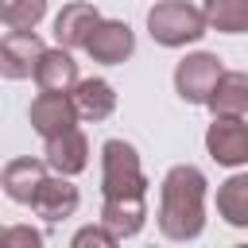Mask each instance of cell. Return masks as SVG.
<instances>
[{
	"mask_svg": "<svg viewBox=\"0 0 248 248\" xmlns=\"http://www.w3.org/2000/svg\"><path fill=\"white\" fill-rule=\"evenodd\" d=\"M4 244L8 248H43V232L31 225H12V229H4Z\"/></svg>",
	"mask_w": 248,
	"mask_h": 248,
	"instance_id": "obj_21",
	"label": "cell"
},
{
	"mask_svg": "<svg viewBox=\"0 0 248 248\" xmlns=\"http://www.w3.org/2000/svg\"><path fill=\"white\" fill-rule=\"evenodd\" d=\"M70 93H74V105H78L81 120H89V124H101L116 112V89L105 78H81Z\"/></svg>",
	"mask_w": 248,
	"mask_h": 248,
	"instance_id": "obj_14",
	"label": "cell"
},
{
	"mask_svg": "<svg viewBox=\"0 0 248 248\" xmlns=\"http://www.w3.org/2000/svg\"><path fill=\"white\" fill-rule=\"evenodd\" d=\"M50 174V163L46 159H31V155H19V159H8L4 170H0V186L4 194L16 202V205H31L39 182Z\"/></svg>",
	"mask_w": 248,
	"mask_h": 248,
	"instance_id": "obj_11",
	"label": "cell"
},
{
	"mask_svg": "<svg viewBox=\"0 0 248 248\" xmlns=\"http://www.w3.org/2000/svg\"><path fill=\"white\" fill-rule=\"evenodd\" d=\"M217 217L232 229H248V170L229 174L217 186Z\"/></svg>",
	"mask_w": 248,
	"mask_h": 248,
	"instance_id": "obj_17",
	"label": "cell"
},
{
	"mask_svg": "<svg viewBox=\"0 0 248 248\" xmlns=\"http://www.w3.org/2000/svg\"><path fill=\"white\" fill-rule=\"evenodd\" d=\"M46 16V0H0V19L8 31H35Z\"/></svg>",
	"mask_w": 248,
	"mask_h": 248,
	"instance_id": "obj_19",
	"label": "cell"
},
{
	"mask_svg": "<svg viewBox=\"0 0 248 248\" xmlns=\"http://www.w3.org/2000/svg\"><path fill=\"white\" fill-rule=\"evenodd\" d=\"M205 108L213 116H244L248 112V74L244 70H225L217 89L209 93Z\"/></svg>",
	"mask_w": 248,
	"mask_h": 248,
	"instance_id": "obj_16",
	"label": "cell"
},
{
	"mask_svg": "<svg viewBox=\"0 0 248 248\" xmlns=\"http://www.w3.org/2000/svg\"><path fill=\"white\" fill-rule=\"evenodd\" d=\"M43 159L50 163V170L74 178L89 167V140L81 136V128H66L58 136H46L43 140Z\"/></svg>",
	"mask_w": 248,
	"mask_h": 248,
	"instance_id": "obj_10",
	"label": "cell"
},
{
	"mask_svg": "<svg viewBox=\"0 0 248 248\" xmlns=\"http://www.w3.org/2000/svg\"><path fill=\"white\" fill-rule=\"evenodd\" d=\"M101 221L120 240H128L147 225V198H105L101 202Z\"/></svg>",
	"mask_w": 248,
	"mask_h": 248,
	"instance_id": "obj_15",
	"label": "cell"
},
{
	"mask_svg": "<svg viewBox=\"0 0 248 248\" xmlns=\"http://www.w3.org/2000/svg\"><path fill=\"white\" fill-rule=\"evenodd\" d=\"M147 174L140 151L128 140L101 143V198H147Z\"/></svg>",
	"mask_w": 248,
	"mask_h": 248,
	"instance_id": "obj_2",
	"label": "cell"
},
{
	"mask_svg": "<svg viewBox=\"0 0 248 248\" xmlns=\"http://www.w3.org/2000/svg\"><path fill=\"white\" fill-rule=\"evenodd\" d=\"M70 244L74 248H112V244H120V236L105 225V221H97V225H85V229H78L74 236H70Z\"/></svg>",
	"mask_w": 248,
	"mask_h": 248,
	"instance_id": "obj_20",
	"label": "cell"
},
{
	"mask_svg": "<svg viewBox=\"0 0 248 248\" xmlns=\"http://www.w3.org/2000/svg\"><path fill=\"white\" fill-rule=\"evenodd\" d=\"M27 120H31V128L46 140V136H58V132H66V128H78L81 112H78V105H74V93L39 89V97H35L31 108H27Z\"/></svg>",
	"mask_w": 248,
	"mask_h": 248,
	"instance_id": "obj_6",
	"label": "cell"
},
{
	"mask_svg": "<svg viewBox=\"0 0 248 248\" xmlns=\"http://www.w3.org/2000/svg\"><path fill=\"white\" fill-rule=\"evenodd\" d=\"M132 50H136V31L124 19H101L85 43V54L101 66H120L132 58Z\"/></svg>",
	"mask_w": 248,
	"mask_h": 248,
	"instance_id": "obj_9",
	"label": "cell"
},
{
	"mask_svg": "<svg viewBox=\"0 0 248 248\" xmlns=\"http://www.w3.org/2000/svg\"><path fill=\"white\" fill-rule=\"evenodd\" d=\"M78 202H81V194H78V186L70 182V174H46L43 182H39V190H35V198H31V213L35 217H43L46 225H58V221H66V217H74L78 213Z\"/></svg>",
	"mask_w": 248,
	"mask_h": 248,
	"instance_id": "obj_7",
	"label": "cell"
},
{
	"mask_svg": "<svg viewBox=\"0 0 248 248\" xmlns=\"http://www.w3.org/2000/svg\"><path fill=\"white\" fill-rule=\"evenodd\" d=\"M43 50H46V43L35 31H8L0 39V74L8 81L35 78V66L43 58Z\"/></svg>",
	"mask_w": 248,
	"mask_h": 248,
	"instance_id": "obj_8",
	"label": "cell"
},
{
	"mask_svg": "<svg viewBox=\"0 0 248 248\" xmlns=\"http://www.w3.org/2000/svg\"><path fill=\"white\" fill-rule=\"evenodd\" d=\"M78 62H74V50L66 46H46L39 66H35V85L39 89H58V93H70L78 85Z\"/></svg>",
	"mask_w": 248,
	"mask_h": 248,
	"instance_id": "obj_13",
	"label": "cell"
},
{
	"mask_svg": "<svg viewBox=\"0 0 248 248\" xmlns=\"http://www.w3.org/2000/svg\"><path fill=\"white\" fill-rule=\"evenodd\" d=\"M97 23H101V12L89 0H74V4H66L54 16V39L66 50H85V43H89V35H93Z\"/></svg>",
	"mask_w": 248,
	"mask_h": 248,
	"instance_id": "obj_12",
	"label": "cell"
},
{
	"mask_svg": "<svg viewBox=\"0 0 248 248\" xmlns=\"http://www.w3.org/2000/svg\"><path fill=\"white\" fill-rule=\"evenodd\" d=\"M205 151L221 167H248V124L244 116H213L205 128Z\"/></svg>",
	"mask_w": 248,
	"mask_h": 248,
	"instance_id": "obj_5",
	"label": "cell"
},
{
	"mask_svg": "<svg viewBox=\"0 0 248 248\" xmlns=\"http://www.w3.org/2000/svg\"><path fill=\"white\" fill-rule=\"evenodd\" d=\"M147 31L159 46H186V43H198L205 31H209V19L202 8L186 4V0H159L147 8Z\"/></svg>",
	"mask_w": 248,
	"mask_h": 248,
	"instance_id": "obj_3",
	"label": "cell"
},
{
	"mask_svg": "<svg viewBox=\"0 0 248 248\" xmlns=\"http://www.w3.org/2000/svg\"><path fill=\"white\" fill-rule=\"evenodd\" d=\"M205 174L194 163H178L159 182V232L167 240H198L205 229Z\"/></svg>",
	"mask_w": 248,
	"mask_h": 248,
	"instance_id": "obj_1",
	"label": "cell"
},
{
	"mask_svg": "<svg viewBox=\"0 0 248 248\" xmlns=\"http://www.w3.org/2000/svg\"><path fill=\"white\" fill-rule=\"evenodd\" d=\"M225 66L217 54L209 50H198V54H186L178 66H174V93L186 101V105H205L209 93L217 89Z\"/></svg>",
	"mask_w": 248,
	"mask_h": 248,
	"instance_id": "obj_4",
	"label": "cell"
},
{
	"mask_svg": "<svg viewBox=\"0 0 248 248\" xmlns=\"http://www.w3.org/2000/svg\"><path fill=\"white\" fill-rule=\"evenodd\" d=\"M209 31L221 35H248V0H202Z\"/></svg>",
	"mask_w": 248,
	"mask_h": 248,
	"instance_id": "obj_18",
	"label": "cell"
}]
</instances>
